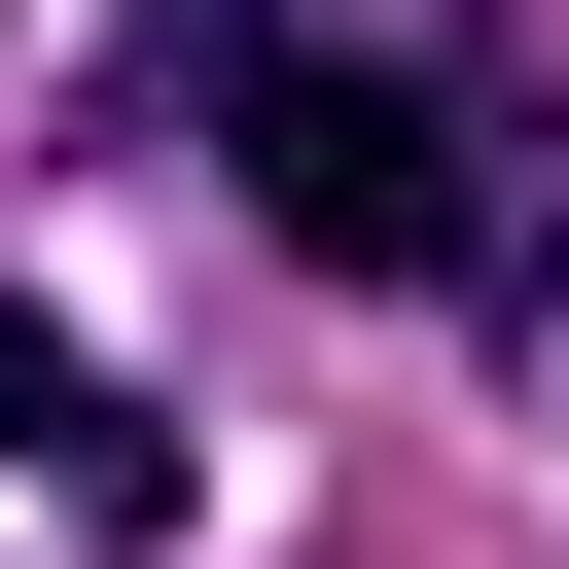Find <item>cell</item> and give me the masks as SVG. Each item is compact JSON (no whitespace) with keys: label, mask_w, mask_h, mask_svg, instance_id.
I'll return each mask as SVG.
<instances>
[{"label":"cell","mask_w":569,"mask_h":569,"mask_svg":"<svg viewBox=\"0 0 569 569\" xmlns=\"http://www.w3.org/2000/svg\"><path fill=\"white\" fill-rule=\"evenodd\" d=\"M142 107H213V178H249L320 284H462V320H569V107L356 71V36H284V0H142Z\"/></svg>","instance_id":"obj_1"},{"label":"cell","mask_w":569,"mask_h":569,"mask_svg":"<svg viewBox=\"0 0 569 569\" xmlns=\"http://www.w3.org/2000/svg\"><path fill=\"white\" fill-rule=\"evenodd\" d=\"M0 462H36V498H107V533H142V498H178V462H142V391H71V356H36V320H0Z\"/></svg>","instance_id":"obj_2"}]
</instances>
